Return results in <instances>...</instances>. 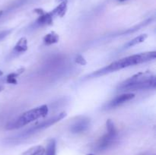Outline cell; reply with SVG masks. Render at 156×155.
Masks as SVG:
<instances>
[{
    "label": "cell",
    "instance_id": "cell-1",
    "mask_svg": "<svg viewBox=\"0 0 156 155\" xmlns=\"http://www.w3.org/2000/svg\"><path fill=\"white\" fill-rule=\"evenodd\" d=\"M156 58V52H146V53H142L140 54L133 55V56H127V57L123 58L121 59L115 61L110 65L94 71L86 76L87 79L94 78L100 77V76L105 75V74H110V73L115 72V71H120L123 68H128V67L133 66V65H139V64L144 63V62H149V61L153 60Z\"/></svg>",
    "mask_w": 156,
    "mask_h": 155
},
{
    "label": "cell",
    "instance_id": "cell-2",
    "mask_svg": "<svg viewBox=\"0 0 156 155\" xmlns=\"http://www.w3.org/2000/svg\"><path fill=\"white\" fill-rule=\"evenodd\" d=\"M156 86V78L149 71L140 72L121 82L117 86V91L130 93V91L153 89Z\"/></svg>",
    "mask_w": 156,
    "mask_h": 155
},
{
    "label": "cell",
    "instance_id": "cell-3",
    "mask_svg": "<svg viewBox=\"0 0 156 155\" xmlns=\"http://www.w3.org/2000/svg\"><path fill=\"white\" fill-rule=\"evenodd\" d=\"M48 112L49 109L47 105H42L41 106H38L34 109L27 111L24 113L21 114L19 117L12 120L6 126V129L8 130L19 129V128L23 127L35 120L47 116Z\"/></svg>",
    "mask_w": 156,
    "mask_h": 155
},
{
    "label": "cell",
    "instance_id": "cell-4",
    "mask_svg": "<svg viewBox=\"0 0 156 155\" xmlns=\"http://www.w3.org/2000/svg\"><path fill=\"white\" fill-rule=\"evenodd\" d=\"M66 116V112H61V113L57 114L55 116L51 117V118L48 119L47 120H44L42 121L41 122L38 123V124L34 125V126H32L31 127H30L29 129H27V130L24 131L22 133L18 134L17 136H15V138H14V141H16V140H21L24 139V138H27V137L30 136V135H34L36 132H40L41 130H44V129H47V128L50 127V126H53L55 123L58 122L60 120H62V119L65 118Z\"/></svg>",
    "mask_w": 156,
    "mask_h": 155
},
{
    "label": "cell",
    "instance_id": "cell-5",
    "mask_svg": "<svg viewBox=\"0 0 156 155\" xmlns=\"http://www.w3.org/2000/svg\"><path fill=\"white\" fill-rule=\"evenodd\" d=\"M107 132L99 139L96 144V149L98 151L105 150L111 147L117 138V131L112 120L108 119L106 122Z\"/></svg>",
    "mask_w": 156,
    "mask_h": 155
},
{
    "label": "cell",
    "instance_id": "cell-6",
    "mask_svg": "<svg viewBox=\"0 0 156 155\" xmlns=\"http://www.w3.org/2000/svg\"><path fill=\"white\" fill-rule=\"evenodd\" d=\"M134 97H135V94H133V93H124L121 95L117 96L106 105V109H112V108L117 107V106H120L126 102L129 101Z\"/></svg>",
    "mask_w": 156,
    "mask_h": 155
},
{
    "label": "cell",
    "instance_id": "cell-7",
    "mask_svg": "<svg viewBox=\"0 0 156 155\" xmlns=\"http://www.w3.org/2000/svg\"><path fill=\"white\" fill-rule=\"evenodd\" d=\"M90 126V120L88 119L83 117L79 119L76 120L73 125H72L70 130L73 133H82L86 131Z\"/></svg>",
    "mask_w": 156,
    "mask_h": 155
},
{
    "label": "cell",
    "instance_id": "cell-8",
    "mask_svg": "<svg viewBox=\"0 0 156 155\" xmlns=\"http://www.w3.org/2000/svg\"><path fill=\"white\" fill-rule=\"evenodd\" d=\"M54 15H53L51 12H44L42 15H39V18L37 19L35 21L34 24L37 27H40V26H44V25H49L53 23V18H54Z\"/></svg>",
    "mask_w": 156,
    "mask_h": 155
},
{
    "label": "cell",
    "instance_id": "cell-9",
    "mask_svg": "<svg viewBox=\"0 0 156 155\" xmlns=\"http://www.w3.org/2000/svg\"><path fill=\"white\" fill-rule=\"evenodd\" d=\"M27 50V40L25 37H21L16 45L14 46L13 53L14 54H21L24 53Z\"/></svg>",
    "mask_w": 156,
    "mask_h": 155
},
{
    "label": "cell",
    "instance_id": "cell-10",
    "mask_svg": "<svg viewBox=\"0 0 156 155\" xmlns=\"http://www.w3.org/2000/svg\"><path fill=\"white\" fill-rule=\"evenodd\" d=\"M67 4H68V1L67 0H63L56 9L52 11L51 12L53 13V15L55 17H63L67 11Z\"/></svg>",
    "mask_w": 156,
    "mask_h": 155
},
{
    "label": "cell",
    "instance_id": "cell-11",
    "mask_svg": "<svg viewBox=\"0 0 156 155\" xmlns=\"http://www.w3.org/2000/svg\"><path fill=\"white\" fill-rule=\"evenodd\" d=\"M43 40H44V44L49 46L58 43V41L59 40V36L56 32L52 31L50 33H47V35H45Z\"/></svg>",
    "mask_w": 156,
    "mask_h": 155
},
{
    "label": "cell",
    "instance_id": "cell-12",
    "mask_svg": "<svg viewBox=\"0 0 156 155\" xmlns=\"http://www.w3.org/2000/svg\"><path fill=\"white\" fill-rule=\"evenodd\" d=\"M45 149L43 146L38 145L31 147L27 151L24 152L22 155H44Z\"/></svg>",
    "mask_w": 156,
    "mask_h": 155
},
{
    "label": "cell",
    "instance_id": "cell-13",
    "mask_svg": "<svg viewBox=\"0 0 156 155\" xmlns=\"http://www.w3.org/2000/svg\"><path fill=\"white\" fill-rule=\"evenodd\" d=\"M56 142L55 139H50L47 144V149L45 150L44 155H56Z\"/></svg>",
    "mask_w": 156,
    "mask_h": 155
},
{
    "label": "cell",
    "instance_id": "cell-14",
    "mask_svg": "<svg viewBox=\"0 0 156 155\" xmlns=\"http://www.w3.org/2000/svg\"><path fill=\"white\" fill-rule=\"evenodd\" d=\"M147 36H148L147 34H141L140 35V36H136V37H135L134 39L131 40L130 41H129V42L125 45V48L132 47L133 46L137 45V44L144 42V41L146 40V38H147Z\"/></svg>",
    "mask_w": 156,
    "mask_h": 155
},
{
    "label": "cell",
    "instance_id": "cell-15",
    "mask_svg": "<svg viewBox=\"0 0 156 155\" xmlns=\"http://www.w3.org/2000/svg\"><path fill=\"white\" fill-rule=\"evenodd\" d=\"M24 71V68H21L18 71H15V72H12L9 74V75L6 77V82L8 84H17V78Z\"/></svg>",
    "mask_w": 156,
    "mask_h": 155
},
{
    "label": "cell",
    "instance_id": "cell-16",
    "mask_svg": "<svg viewBox=\"0 0 156 155\" xmlns=\"http://www.w3.org/2000/svg\"><path fill=\"white\" fill-rule=\"evenodd\" d=\"M76 62L80 65H85L87 64V62L85 59V58L82 56H81V55H78V56H76Z\"/></svg>",
    "mask_w": 156,
    "mask_h": 155
},
{
    "label": "cell",
    "instance_id": "cell-17",
    "mask_svg": "<svg viewBox=\"0 0 156 155\" xmlns=\"http://www.w3.org/2000/svg\"><path fill=\"white\" fill-rule=\"evenodd\" d=\"M12 32V30H3V31L0 32V40H2V39H4L5 37L9 35Z\"/></svg>",
    "mask_w": 156,
    "mask_h": 155
},
{
    "label": "cell",
    "instance_id": "cell-18",
    "mask_svg": "<svg viewBox=\"0 0 156 155\" xmlns=\"http://www.w3.org/2000/svg\"><path fill=\"white\" fill-rule=\"evenodd\" d=\"M2 74H3V72L1 71V70H0V76H2Z\"/></svg>",
    "mask_w": 156,
    "mask_h": 155
},
{
    "label": "cell",
    "instance_id": "cell-19",
    "mask_svg": "<svg viewBox=\"0 0 156 155\" xmlns=\"http://www.w3.org/2000/svg\"><path fill=\"white\" fill-rule=\"evenodd\" d=\"M62 1H63V0H56V2H62Z\"/></svg>",
    "mask_w": 156,
    "mask_h": 155
},
{
    "label": "cell",
    "instance_id": "cell-20",
    "mask_svg": "<svg viewBox=\"0 0 156 155\" xmlns=\"http://www.w3.org/2000/svg\"><path fill=\"white\" fill-rule=\"evenodd\" d=\"M2 90H3V88H2V87H0V91H2Z\"/></svg>",
    "mask_w": 156,
    "mask_h": 155
},
{
    "label": "cell",
    "instance_id": "cell-21",
    "mask_svg": "<svg viewBox=\"0 0 156 155\" xmlns=\"http://www.w3.org/2000/svg\"><path fill=\"white\" fill-rule=\"evenodd\" d=\"M2 12L1 11V12H0V17L2 16Z\"/></svg>",
    "mask_w": 156,
    "mask_h": 155
},
{
    "label": "cell",
    "instance_id": "cell-22",
    "mask_svg": "<svg viewBox=\"0 0 156 155\" xmlns=\"http://www.w3.org/2000/svg\"><path fill=\"white\" fill-rule=\"evenodd\" d=\"M118 1H120V2H123V1H125V0H118Z\"/></svg>",
    "mask_w": 156,
    "mask_h": 155
},
{
    "label": "cell",
    "instance_id": "cell-23",
    "mask_svg": "<svg viewBox=\"0 0 156 155\" xmlns=\"http://www.w3.org/2000/svg\"><path fill=\"white\" fill-rule=\"evenodd\" d=\"M88 155H94V154H91V153H90V154H88Z\"/></svg>",
    "mask_w": 156,
    "mask_h": 155
}]
</instances>
